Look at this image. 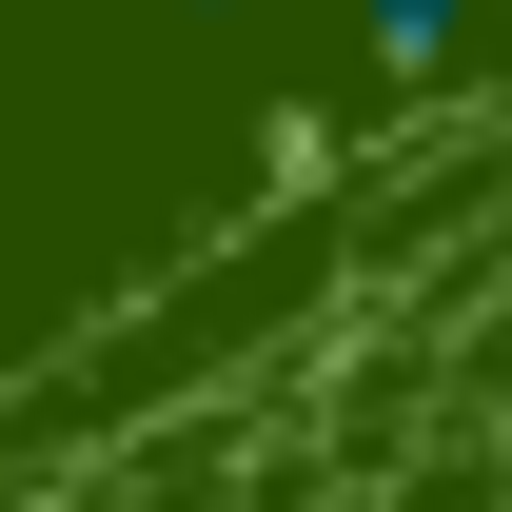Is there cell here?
<instances>
[{
    "mask_svg": "<svg viewBox=\"0 0 512 512\" xmlns=\"http://www.w3.org/2000/svg\"><path fill=\"white\" fill-rule=\"evenodd\" d=\"M178 40H276V20H335V0H158Z\"/></svg>",
    "mask_w": 512,
    "mask_h": 512,
    "instance_id": "cell-2",
    "label": "cell"
},
{
    "mask_svg": "<svg viewBox=\"0 0 512 512\" xmlns=\"http://www.w3.org/2000/svg\"><path fill=\"white\" fill-rule=\"evenodd\" d=\"M335 20H355V60H375L394 99H434V79L493 40V0H335Z\"/></svg>",
    "mask_w": 512,
    "mask_h": 512,
    "instance_id": "cell-1",
    "label": "cell"
}]
</instances>
